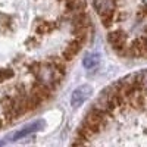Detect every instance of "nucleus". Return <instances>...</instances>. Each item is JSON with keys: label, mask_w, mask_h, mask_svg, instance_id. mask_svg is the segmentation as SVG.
Masks as SVG:
<instances>
[{"label": "nucleus", "mask_w": 147, "mask_h": 147, "mask_svg": "<svg viewBox=\"0 0 147 147\" xmlns=\"http://www.w3.org/2000/svg\"><path fill=\"white\" fill-rule=\"evenodd\" d=\"M107 41H109V44L112 46V49H113L118 55L125 56L128 46H127V34L122 31V30H116V31L109 32Z\"/></svg>", "instance_id": "1"}, {"label": "nucleus", "mask_w": 147, "mask_h": 147, "mask_svg": "<svg viewBox=\"0 0 147 147\" xmlns=\"http://www.w3.org/2000/svg\"><path fill=\"white\" fill-rule=\"evenodd\" d=\"M30 94H32V96H35V97H38L40 100L46 102V100H49V99L52 97V94H53V88H52V87H49V85H46L44 82L38 81V82H35L32 87H31Z\"/></svg>", "instance_id": "2"}, {"label": "nucleus", "mask_w": 147, "mask_h": 147, "mask_svg": "<svg viewBox=\"0 0 147 147\" xmlns=\"http://www.w3.org/2000/svg\"><path fill=\"white\" fill-rule=\"evenodd\" d=\"M82 41H80V40H77V38H74L72 41H69L68 44H66V47H65V50L62 52V56L66 62H69V60H72L74 57H75L77 55H78V52L81 50V47H82Z\"/></svg>", "instance_id": "3"}, {"label": "nucleus", "mask_w": 147, "mask_h": 147, "mask_svg": "<svg viewBox=\"0 0 147 147\" xmlns=\"http://www.w3.org/2000/svg\"><path fill=\"white\" fill-rule=\"evenodd\" d=\"M49 62H50V66L60 75H65L66 72V60L62 56H50L49 57Z\"/></svg>", "instance_id": "4"}, {"label": "nucleus", "mask_w": 147, "mask_h": 147, "mask_svg": "<svg viewBox=\"0 0 147 147\" xmlns=\"http://www.w3.org/2000/svg\"><path fill=\"white\" fill-rule=\"evenodd\" d=\"M50 28H52V25L47 21H38V22H37V25H35V30H37L38 34H44L47 31H50Z\"/></svg>", "instance_id": "5"}, {"label": "nucleus", "mask_w": 147, "mask_h": 147, "mask_svg": "<svg viewBox=\"0 0 147 147\" xmlns=\"http://www.w3.org/2000/svg\"><path fill=\"white\" fill-rule=\"evenodd\" d=\"M10 77H12V71L10 69H2V71H0V81L7 80Z\"/></svg>", "instance_id": "6"}]
</instances>
